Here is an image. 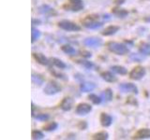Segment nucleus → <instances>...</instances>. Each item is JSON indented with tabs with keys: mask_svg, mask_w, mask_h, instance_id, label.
Wrapping results in <instances>:
<instances>
[{
	"mask_svg": "<svg viewBox=\"0 0 150 140\" xmlns=\"http://www.w3.org/2000/svg\"><path fill=\"white\" fill-rule=\"evenodd\" d=\"M108 49H109L112 52L118 54V55H124L129 52L128 47L122 43H118V42H110V43L108 44Z\"/></svg>",
	"mask_w": 150,
	"mask_h": 140,
	"instance_id": "nucleus-1",
	"label": "nucleus"
},
{
	"mask_svg": "<svg viewBox=\"0 0 150 140\" xmlns=\"http://www.w3.org/2000/svg\"><path fill=\"white\" fill-rule=\"evenodd\" d=\"M44 92L48 95H53L61 91V86L55 81H49L44 87Z\"/></svg>",
	"mask_w": 150,
	"mask_h": 140,
	"instance_id": "nucleus-2",
	"label": "nucleus"
},
{
	"mask_svg": "<svg viewBox=\"0 0 150 140\" xmlns=\"http://www.w3.org/2000/svg\"><path fill=\"white\" fill-rule=\"evenodd\" d=\"M58 26L62 29L66 30V31H79L81 30V27H80L78 24L74 23L72 22H69L67 20L61 21L58 22Z\"/></svg>",
	"mask_w": 150,
	"mask_h": 140,
	"instance_id": "nucleus-3",
	"label": "nucleus"
},
{
	"mask_svg": "<svg viewBox=\"0 0 150 140\" xmlns=\"http://www.w3.org/2000/svg\"><path fill=\"white\" fill-rule=\"evenodd\" d=\"M145 75V69L143 66H136L129 73V78L134 80H139Z\"/></svg>",
	"mask_w": 150,
	"mask_h": 140,
	"instance_id": "nucleus-4",
	"label": "nucleus"
},
{
	"mask_svg": "<svg viewBox=\"0 0 150 140\" xmlns=\"http://www.w3.org/2000/svg\"><path fill=\"white\" fill-rule=\"evenodd\" d=\"M65 8H67V10L80 11L83 8V4L82 0H69V5L65 6Z\"/></svg>",
	"mask_w": 150,
	"mask_h": 140,
	"instance_id": "nucleus-5",
	"label": "nucleus"
},
{
	"mask_svg": "<svg viewBox=\"0 0 150 140\" xmlns=\"http://www.w3.org/2000/svg\"><path fill=\"white\" fill-rule=\"evenodd\" d=\"M83 43L90 48H98L102 44V40L98 37H87L83 40Z\"/></svg>",
	"mask_w": 150,
	"mask_h": 140,
	"instance_id": "nucleus-6",
	"label": "nucleus"
},
{
	"mask_svg": "<svg viewBox=\"0 0 150 140\" xmlns=\"http://www.w3.org/2000/svg\"><path fill=\"white\" fill-rule=\"evenodd\" d=\"M119 90L122 92H133L138 93V88L132 83H123L119 85Z\"/></svg>",
	"mask_w": 150,
	"mask_h": 140,
	"instance_id": "nucleus-7",
	"label": "nucleus"
},
{
	"mask_svg": "<svg viewBox=\"0 0 150 140\" xmlns=\"http://www.w3.org/2000/svg\"><path fill=\"white\" fill-rule=\"evenodd\" d=\"M92 110V106L90 105L86 104V103H82V104H79L76 107V113L78 115H86L89 112H91Z\"/></svg>",
	"mask_w": 150,
	"mask_h": 140,
	"instance_id": "nucleus-8",
	"label": "nucleus"
},
{
	"mask_svg": "<svg viewBox=\"0 0 150 140\" xmlns=\"http://www.w3.org/2000/svg\"><path fill=\"white\" fill-rule=\"evenodd\" d=\"M134 138L137 139H143V138H150V129L144 128L139 130L137 133L135 134Z\"/></svg>",
	"mask_w": 150,
	"mask_h": 140,
	"instance_id": "nucleus-9",
	"label": "nucleus"
},
{
	"mask_svg": "<svg viewBox=\"0 0 150 140\" xmlns=\"http://www.w3.org/2000/svg\"><path fill=\"white\" fill-rule=\"evenodd\" d=\"M72 103H73V100L71 99V98H70V97H66V98H64V99H63V101L61 102L60 107L64 111H69V110L71 109Z\"/></svg>",
	"mask_w": 150,
	"mask_h": 140,
	"instance_id": "nucleus-10",
	"label": "nucleus"
},
{
	"mask_svg": "<svg viewBox=\"0 0 150 140\" xmlns=\"http://www.w3.org/2000/svg\"><path fill=\"white\" fill-rule=\"evenodd\" d=\"M100 123L102 124V126H104V127H108V126H110L112 123V119L110 115H108L106 113H102L100 115Z\"/></svg>",
	"mask_w": 150,
	"mask_h": 140,
	"instance_id": "nucleus-11",
	"label": "nucleus"
},
{
	"mask_svg": "<svg viewBox=\"0 0 150 140\" xmlns=\"http://www.w3.org/2000/svg\"><path fill=\"white\" fill-rule=\"evenodd\" d=\"M96 88V85L92 82H84L82 83L81 86H80V90L83 92H91L93 91L94 89Z\"/></svg>",
	"mask_w": 150,
	"mask_h": 140,
	"instance_id": "nucleus-12",
	"label": "nucleus"
},
{
	"mask_svg": "<svg viewBox=\"0 0 150 140\" xmlns=\"http://www.w3.org/2000/svg\"><path fill=\"white\" fill-rule=\"evenodd\" d=\"M100 76L107 82H115L117 79L115 75L111 72H103V73H101Z\"/></svg>",
	"mask_w": 150,
	"mask_h": 140,
	"instance_id": "nucleus-13",
	"label": "nucleus"
},
{
	"mask_svg": "<svg viewBox=\"0 0 150 140\" xmlns=\"http://www.w3.org/2000/svg\"><path fill=\"white\" fill-rule=\"evenodd\" d=\"M118 30H119L118 26L111 25V26H108L107 28H105L104 31L102 32V35L103 36H112V35H115Z\"/></svg>",
	"mask_w": 150,
	"mask_h": 140,
	"instance_id": "nucleus-14",
	"label": "nucleus"
},
{
	"mask_svg": "<svg viewBox=\"0 0 150 140\" xmlns=\"http://www.w3.org/2000/svg\"><path fill=\"white\" fill-rule=\"evenodd\" d=\"M33 55H34V58L36 59L37 62H38V63H40V64L47 65V64H49V60L47 59L42 53H34Z\"/></svg>",
	"mask_w": 150,
	"mask_h": 140,
	"instance_id": "nucleus-15",
	"label": "nucleus"
},
{
	"mask_svg": "<svg viewBox=\"0 0 150 140\" xmlns=\"http://www.w3.org/2000/svg\"><path fill=\"white\" fill-rule=\"evenodd\" d=\"M100 97L102 98V100L104 102H110L112 99V92L111 89H106L105 91H103L101 92Z\"/></svg>",
	"mask_w": 150,
	"mask_h": 140,
	"instance_id": "nucleus-16",
	"label": "nucleus"
},
{
	"mask_svg": "<svg viewBox=\"0 0 150 140\" xmlns=\"http://www.w3.org/2000/svg\"><path fill=\"white\" fill-rule=\"evenodd\" d=\"M40 36H41L40 32L38 29H36L34 26H32V28H31V41H32V43L39 39L40 37Z\"/></svg>",
	"mask_w": 150,
	"mask_h": 140,
	"instance_id": "nucleus-17",
	"label": "nucleus"
},
{
	"mask_svg": "<svg viewBox=\"0 0 150 140\" xmlns=\"http://www.w3.org/2000/svg\"><path fill=\"white\" fill-rule=\"evenodd\" d=\"M62 50L65 53H67L69 55H75L77 53V50H75L73 47H71L70 45H65L62 47Z\"/></svg>",
	"mask_w": 150,
	"mask_h": 140,
	"instance_id": "nucleus-18",
	"label": "nucleus"
},
{
	"mask_svg": "<svg viewBox=\"0 0 150 140\" xmlns=\"http://www.w3.org/2000/svg\"><path fill=\"white\" fill-rule=\"evenodd\" d=\"M98 16H97V15H89V16H86L83 20V24L86 25V24H88V23H91V22H98Z\"/></svg>",
	"mask_w": 150,
	"mask_h": 140,
	"instance_id": "nucleus-19",
	"label": "nucleus"
},
{
	"mask_svg": "<svg viewBox=\"0 0 150 140\" xmlns=\"http://www.w3.org/2000/svg\"><path fill=\"white\" fill-rule=\"evenodd\" d=\"M32 81L34 84L36 85H41L42 83H43L44 79L42 78L40 75H38V74H32Z\"/></svg>",
	"mask_w": 150,
	"mask_h": 140,
	"instance_id": "nucleus-20",
	"label": "nucleus"
},
{
	"mask_svg": "<svg viewBox=\"0 0 150 140\" xmlns=\"http://www.w3.org/2000/svg\"><path fill=\"white\" fill-rule=\"evenodd\" d=\"M112 13L119 18H124L128 15V11L125 10V9H122V8H114L112 9Z\"/></svg>",
	"mask_w": 150,
	"mask_h": 140,
	"instance_id": "nucleus-21",
	"label": "nucleus"
},
{
	"mask_svg": "<svg viewBox=\"0 0 150 140\" xmlns=\"http://www.w3.org/2000/svg\"><path fill=\"white\" fill-rule=\"evenodd\" d=\"M111 69L112 72L120 74V75L127 74V69L123 66H120V65H114V66H111Z\"/></svg>",
	"mask_w": 150,
	"mask_h": 140,
	"instance_id": "nucleus-22",
	"label": "nucleus"
},
{
	"mask_svg": "<svg viewBox=\"0 0 150 140\" xmlns=\"http://www.w3.org/2000/svg\"><path fill=\"white\" fill-rule=\"evenodd\" d=\"M140 51L144 55H150V44H148V43L141 44Z\"/></svg>",
	"mask_w": 150,
	"mask_h": 140,
	"instance_id": "nucleus-23",
	"label": "nucleus"
},
{
	"mask_svg": "<svg viewBox=\"0 0 150 140\" xmlns=\"http://www.w3.org/2000/svg\"><path fill=\"white\" fill-rule=\"evenodd\" d=\"M108 137H109V134L106 132H100L93 135V138L98 139V140H105V139H108Z\"/></svg>",
	"mask_w": 150,
	"mask_h": 140,
	"instance_id": "nucleus-24",
	"label": "nucleus"
},
{
	"mask_svg": "<svg viewBox=\"0 0 150 140\" xmlns=\"http://www.w3.org/2000/svg\"><path fill=\"white\" fill-rule=\"evenodd\" d=\"M57 127H58V124L56 123H54V121H52V123H47L44 127H43V129L45 130V131H48V132H51V131H54L55 129H57Z\"/></svg>",
	"mask_w": 150,
	"mask_h": 140,
	"instance_id": "nucleus-25",
	"label": "nucleus"
},
{
	"mask_svg": "<svg viewBox=\"0 0 150 140\" xmlns=\"http://www.w3.org/2000/svg\"><path fill=\"white\" fill-rule=\"evenodd\" d=\"M103 25L102 22H91V23H88V24H86L83 25L84 27L88 28V29H98V28H100L101 26Z\"/></svg>",
	"mask_w": 150,
	"mask_h": 140,
	"instance_id": "nucleus-26",
	"label": "nucleus"
},
{
	"mask_svg": "<svg viewBox=\"0 0 150 140\" xmlns=\"http://www.w3.org/2000/svg\"><path fill=\"white\" fill-rule=\"evenodd\" d=\"M52 62L55 65L56 67H58L60 69H65L66 68V64L62 62L61 60L57 59V58H53L52 59Z\"/></svg>",
	"mask_w": 150,
	"mask_h": 140,
	"instance_id": "nucleus-27",
	"label": "nucleus"
},
{
	"mask_svg": "<svg viewBox=\"0 0 150 140\" xmlns=\"http://www.w3.org/2000/svg\"><path fill=\"white\" fill-rule=\"evenodd\" d=\"M88 99L90 100V101H92L95 105L100 104L101 101H102V98L100 97V96H98V95H96V94H90V95L88 96Z\"/></svg>",
	"mask_w": 150,
	"mask_h": 140,
	"instance_id": "nucleus-28",
	"label": "nucleus"
},
{
	"mask_svg": "<svg viewBox=\"0 0 150 140\" xmlns=\"http://www.w3.org/2000/svg\"><path fill=\"white\" fill-rule=\"evenodd\" d=\"M52 11H53V8L49 6H47V5H43V6H41L40 8V12L42 14H48Z\"/></svg>",
	"mask_w": 150,
	"mask_h": 140,
	"instance_id": "nucleus-29",
	"label": "nucleus"
},
{
	"mask_svg": "<svg viewBox=\"0 0 150 140\" xmlns=\"http://www.w3.org/2000/svg\"><path fill=\"white\" fill-rule=\"evenodd\" d=\"M130 59L132 61H135V62H142V61L144 59V57L142 54H138V53H132L130 55Z\"/></svg>",
	"mask_w": 150,
	"mask_h": 140,
	"instance_id": "nucleus-30",
	"label": "nucleus"
},
{
	"mask_svg": "<svg viewBox=\"0 0 150 140\" xmlns=\"http://www.w3.org/2000/svg\"><path fill=\"white\" fill-rule=\"evenodd\" d=\"M44 137V134L40 131H33L32 132V138L33 139H42Z\"/></svg>",
	"mask_w": 150,
	"mask_h": 140,
	"instance_id": "nucleus-31",
	"label": "nucleus"
},
{
	"mask_svg": "<svg viewBox=\"0 0 150 140\" xmlns=\"http://www.w3.org/2000/svg\"><path fill=\"white\" fill-rule=\"evenodd\" d=\"M78 63L81 64L83 66H84L87 69H91L94 67V64L91 62H89V61H78Z\"/></svg>",
	"mask_w": 150,
	"mask_h": 140,
	"instance_id": "nucleus-32",
	"label": "nucleus"
},
{
	"mask_svg": "<svg viewBox=\"0 0 150 140\" xmlns=\"http://www.w3.org/2000/svg\"><path fill=\"white\" fill-rule=\"evenodd\" d=\"M35 119L38 120H43L44 121V120H47L49 119V116L47 114H39L35 117Z\"/></svg>",
	"mask_w": 150,
	"mask_h": 140,
	"instance_id": "nucleus-33",
	"label": "nucleus"
},
{
	"mask_svg": "<svg viewBox=\"0 0 150 140\" xmlns=\"http://www.w3.org/2000/svg\"><path fill=\"white\" fill-rule=\"evenodd\" d=\"M81 55L83 56V57H86V58H89V57H91V53L90 52H88V51H81Z\"/></svg>",
	"mask_w": 150,
	"mask_h": 140,
	"instance_id": "nucleus-34",
	"label": "nucleus"
},
{
	"mask_svg": "<svg viewBox=\"0 0 150 140\" xmlns=\"http://www.w3.org/2000/svg\"><path fill=\"white\" fill-rule=\"evenodd\" d=\"M110 20V17H109V15H104V20Z\"/></svg>",
	"mask_w": 150,
	"mask_h": 140,
	"instance_id": "nucleus-35",
	"label": "nucleus"
},
{
	"mask_svg": "<svg viewBox=\"0 0 150 140\" xmlns=\"http://www.w3.org/2000/svg\"><path fill=\"white\" fill-rule=\"evenodd\" d=\"M145 21H146V22H150V16H149V17H147L146 19H145Z\"/></svg>",
	"mask_w": 150,
	"mask_h": 140,
	"instance_id": "nucleus-36",
	"label": "nucleus"
},
{
	"mask_svg": "<svg viewBox=\"0 0 150 140\" xmlns=\"http://www.w3.org/2000/svg\"><path fill=\"white\" fill-rule=\"evenodd\" d=\"M148 38H149V40H150V36H148Z\"/></svg>",
	"mask_w": 150,
	"mask_h": 140,
	"instance_id": "nucleus-37",
	"label": "nucleus"
}]
</instances>
